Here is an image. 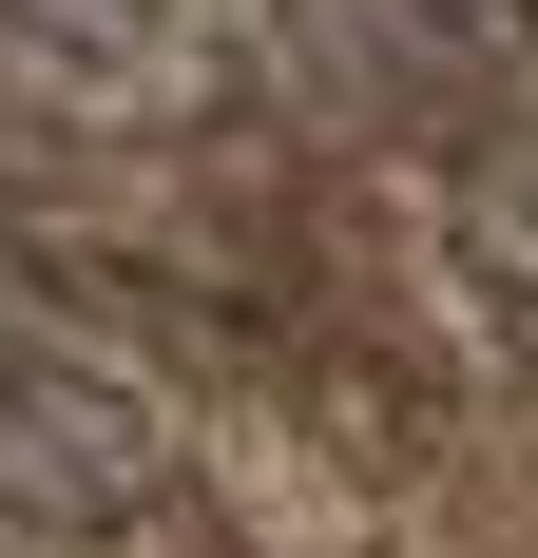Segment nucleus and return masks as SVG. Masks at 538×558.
<instances>
[{"label": "nucleus", "mask_w": 538, "mask_h": 558, "mask_svg": "<svg viewBox=\"0 0 538 558\" xmlns=\"http://www.w3.org/2000/svg\"><path fill=\"white\" fill-rule=\"evenodd\" d=\"M155 404L20 251H0V520H135L155 501Z\"/></svg>", "instance_id": "obj_1"}, {"label": "nucleus", "mask_w": 538, "mask_h": 558, "mask_svg": "<svg viewBox=\"0 0 538 558\" xmlns=\"http://www.w3.org/2000/svg\"><path fill=\"white\" fill-rule=\"evenodd\" d=\"M0 77L77 116H231L289 77V39L231 0H0Z\"/></svg>", "instance_id": "obj_2"}, {"label": "nucleus", "mask_w": 538, "mask_h": 558, "mask_svg": "<svg viewBox=\"0 0 538 558\" xmlns=\"http://www.w3.org/2000/svg\"><path fill=\"white\" fill-rule=\"evenodd\" d=\"M462 289H481V328L538 366V155H481V173H462Z\"/></svg>", "instance_id": "obj_3"}, {"label": "nucleus", "mask_w": 538, "mask_h": 558, "mask_svg": "<svg viewBox=\"0 0 538 558\" xmlns=\"http://www.w3.org/2000/svg\"><path fill=\"white\" fill-rule=\"evenodd\" d=\"M231 20H269V39H289V20H308V0H231Z\"/></svg>", "instance_id": "obj_4"}]
</instances>
